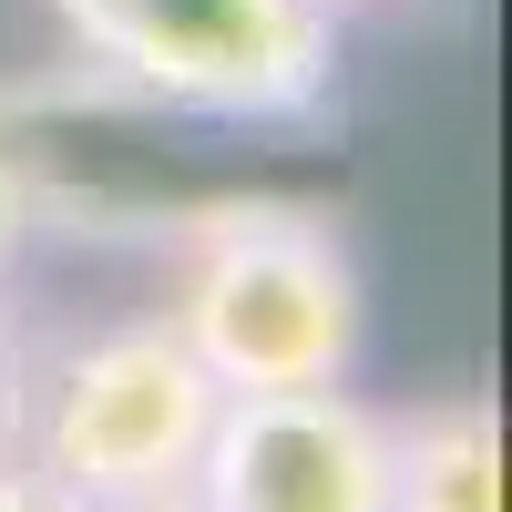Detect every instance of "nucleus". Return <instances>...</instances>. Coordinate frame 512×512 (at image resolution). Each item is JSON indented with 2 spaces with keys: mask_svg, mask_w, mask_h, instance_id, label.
<instances>
[{
  "mask_svg": "<svg viewBox=\"0 0 512 512\" xmlns=\"http://www.w3.org/2000/svg\"><path fill=\"white\" fill-rule=\"evenodd\" d=\"M175 338L226 400L349 390L359 369V256L318 205H216L175 256Z\"/></svg>",
  "mask_w": 512,
  "mask_h": 512,
  "instance_id": "1",
  "label": "nucleus"
},
{
  "mask_svg": "<svg viewBox=\"0 0 512 512\" xmlns=\"http://www.w3.org/2000/svg\"><path fill=\"white\" fill-rule=\"evenodd\" d=\"M82 62L195 123H308L338 93V21L318 0H52Z\"/></svg>",
  "mask_w": 512,
  "mask_h": 512,
  "instance_id": "2",
  "label": "nucleus"
},
{
  "mask_svg": "<svg viewBox=\"0 0 512 512\" xmlns=\"http://www.w3.org/2000/svg\"><path fill=\"white\" fill-rule=\"evenodd\" d=\"M216 400L226 390L195 369L175 318H123L103 338H82L72 359H52L31 400V472L82 512L185 492L205 431H216Z\"/></svg>",
  "mask_w": 512,
  "mask_h": 512,
  "instance_id": "3",
  "label": "nucleus"
},
{
  "mask_svg": "<svg viewBox=\"0 0 512 512\" xmlns=\"http://www.w3.org/2000/svg\"><path fill=\"white\" fill-rule=\"evenodd\" d=\"M185 492L195 512H390V420L349 390L216 400Z\"/></svg>",
  "mask_w": 512,
  "mask_h": 512,
  "instance_id": "4",
  "label": "nucleus"
},
{
  "mask_svg": "<svg viewBox=\"0 0 512 512\" xmlns=\"http://www.w3.org/2000/svg\"><path fill=\"white\" fill-rule=\"evenodd\" d=\"M390 512H502V410L482 390L390 420Z\"/></svg>",
  "mask_w": 512,
  "mask_h": 512,
  "instance_id": "5",
  "label": "nucleus"
},
{
  "mask_svg": "<svg viewBox=\"0 0 512 512\" xmlns=\"http://www.w3.org/2000/svg\"><path fill=\"white\" fill-rule=\"evenodd\" d=\"M21 236H31V164H21V144H11V134H0V277H11Z\"/></svg>",
  "mask_w": 512,
  "mask_h": 512,
  "instance_id": "6",
  "label": "nucleus"
},
{
  "mask_svg": "<svg viewBox=\"0 0 512 512\" xmlns=\"http://www.w3.org/2000/svg\"><path fill=\"white\" fill-rule=\"evenodd\" d=\"M0 512H82V502H62L31 461H0Z\"/></svg>",
  "mask_w": 512,
  "mask_h": 512,
  "instance_id": "7",
  "label": "nucleus"
},
{
  "mask_svg": "<svg viewBox=\"0 0 512 512\" xmlns=\"http://www.w3.org/2000/svg\"><path fill=\"white\" fill-rule=\"evenodd\" d=\"M93 512H195V492H144V502H93Z\"/></svg>",
  "mask_w": 512,
  "mask_h": 512,
  "instance_id": "8",
  "label": "nucleus"
},
{
  "mask_svg": "<svg viewBox=\"0 0 512 512\" xmlns=\"http://www.w3.org/2000/svg\"><path fill=\"white\" fill-rule=\"evenodd\" d=\"M318 11H328V21H349V11H369V0H318Z\"/></svg>",
  "mask_w": 512,
  "mask_h": 512,
  "instance_id": "9",
  "label": "nucleus"
}]
</instances>
